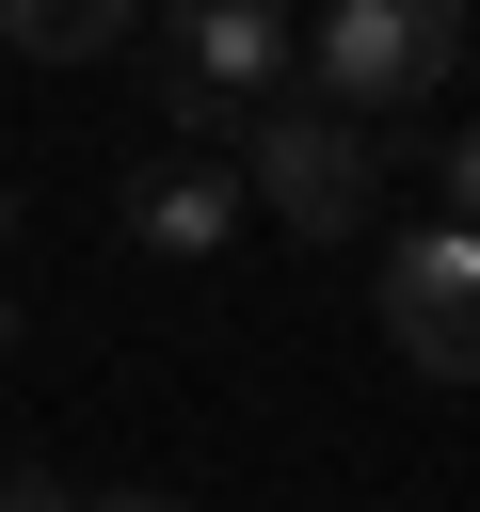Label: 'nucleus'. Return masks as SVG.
Instances as JSON below:
<instances>
[{"label": "nucleus", "mask_w": 480, "mask_h": 512, "mask_svg": "<svg viewBox=\"0 0 480 512\" xmlns=\"http://www.w3.org/2000/svg\"><path fill=\"white\" fill-rule=\"evenodd\" d=\"M448 64H464V16L448 0H336L304 32V80L288 96H320L336 128H400V112L448 96Z\"/></svg>", "instance_id": "nucleus-1"}, {"label": "nucleus", "mask_w": 480, "mask_h": 512, "mask_svg": "<svg viewBox=\"0 0 480 512\" xmlns=\"http://www.w3.org/2000/svg\"><path fill=\"white\" fill-rule=\"evenodd\" d=\"M288 80H304V32H288L272 0H192V16H160V96H176L192 160H208V144H240Z\"/></svg>", "instance_id": "nucleus-2"}, {"label": "nucleus", "mask_w": 480, "mask_h": 512, "mask_svg": "<svg viewBox=\"0 0 480 512\" xmlns=\"http://www.w3.org/2000/svg\"><path fill=\"white\" fill-rule=\"evenodd\" d=\"M384 352L416 368V384H480V224H416V240H384Z\"/></svg>", "instance_id": "nucleus-3"}, {"label": "nucleus", "mask_w": 480, "mask_h": 512, "mask_svg": "<svg viewBox=\"0 0 480 512\" xmlns=\"http://www.w3.org/2000/svg\"><path fill=\"white\" fill-rule=\"evenodd\" d=\"M240 176H256V208L304 224V240H352V224H368V128H336L320 96H272V112L240 128Z\"/></svg>", "instance_id": "nucleus-4"}, {"label": "nucleus", "mask_w": 480, "mask_h": 512, "mask_svg": "<svg viewBox=\"0 0 480 512\" xmlns=\"http://www.w3.org/2000/svg\"><path fill=\"white\" fill-rule=\"evenodd\" d=\"M128 240H144V256H224V240H240V176L192 160V144L144 160V176H128Z\"/></svg>", "instance_id": "nucleus-5"}, {"label": "nucleus", "mask_w": 480, "mask_h": 512, "mask_svg": "<svg viewBox=\"0 0 480 512\" xmlns=\"http://www.w3.org/2000/svg\"><path fill=\"white\" fill-rule=\"evenodd\" d=\"M0 48L16 64H96V48H128V0H16Z\"/></svg>", "instance_id": "nucleus-6"}, {"label": "nucleus", "mask_w": 480, "mask_h": 512, "mask_svg": "<svg viewBox=\"0 0 480 512\" xmlns=\"http://www.w3.org/2000/svg\"><path fill=\"white\" fill-rule=\"evenodd\" d=\"M0 512H80V496H64L48 464H0Z\"/></svg>", "instance_id": "nucleus-7"}, {"label": "nucleus", "mask_w": 480, "mask_h": 512, "mask_svg": "<svg viewBox=\"0 0 480 512\" xmlns=\"http://www.w3.org/2000/svg\"><path fill=\"white\" fill-rule=\"evenodd\" d=\"M448 224H480V128H448Z\"/></svg>", "instance_id": "nucleus-8"}, {"label": "nucleus", "mask_w": 480, "mask_h": 512, "mask_svg": "<svg viewBox=\"0 0 480 512\" xmlns=\"http://www.w3.org/2000/svg\"><path fill=\"white\" fill-rule=\"evenodd\" d=\"M80 512H192V496H80Z\"/></svg>", "instance_id": "nucleus-9"}, {"label": "nucleus", "mask_w": 480, "mask_h": 512, "mask_svg": "<svg viewBox=\"0 0 480 512\" xmlns=\"http://www.w3.org/2000/svg\"><path fill=\"white\" fill-rule=\"evenodd\" d=\"M0 240H16V192H0Z\"/></svg>", "instance_id": "nucleus-10"}]
</instances>
